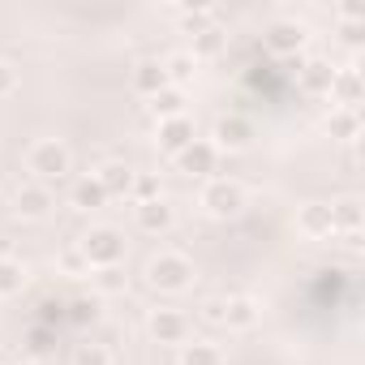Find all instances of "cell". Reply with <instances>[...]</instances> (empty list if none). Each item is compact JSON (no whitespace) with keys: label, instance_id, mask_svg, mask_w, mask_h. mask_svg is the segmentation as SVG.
<instances>
[{"label":"cell","instance_id":"1","mask_svg":"<svg viewBox=\"0 0 365 365\" xmlns=\"http://www.w3.org/2000/svg\"><path fill=\"white\" fill-rule=\"evenodd\" d=\"M142 275H146V284L155 292H185L194 284V262L180 254V250H159V254L146 258Z\"/></svg>","mask_w":365,"mask_h":365},{"label":"cell","instance_id":"2","mask_svg":"<svg viewBox=\"0 0 365 365\" xmlns=\"http://www.w3.org/2000/svg\"><path fill=\"white\" fill-rule=\"evenodd\" d=\"M26 172H31V180H39V185H52V180H65L73 172V155H69L65 142L39 138V142L26 146Z\"/></svg>","mask_w":365,"mask_h":365},{"label":"cell","instance_id":"3","mask_svg":"<svg viewBox=\"0 0 365 365\" xmlns=\"http://www.w3.org/2000/svg\"><path fill=\"white\" fill-rule=\"evenodd\" d=\"M198 207L215 220H232L245 211V190H241V180H228V176H211L207 185L198 190Z\"/></svg>","mask_w":365,"mask_h":365},{"label":"cell","instance_id":"4","mask_svg":"<svg viewBox=\"0 0 365 365\" xmlns=\"http://www.w3.org/2000/svg\"><path fill=\"white\" fill-rule=\"evenodd\" d=\"M78 250H82V258H86V267L91 271H99V267H120V258H125V237L116 232V228H108V224H99V228H91L82 241H73Z\"/></svg>","mask_w":365,"mask_h":365},{"label":"cell","instance_id":"5","mask_svg":"<svg viewBox=\"0 0 365 365\" xmlns=\"http://www.w3.org/2000/svg\"><path fill=\"white\" fill-rule=\"evenodd\" d=\"M146 335L155 344H190V318L180 314V309H150L146 318Z\"/></svg>","mask_w":365,"mask_h":365},{"label":"cell","instance_id":"6","mask_svg":"<svg viewBox=\"0 0 365 365\" xmlns=\"http://www.w3.org/2000/svg\"><path fill=\"white\" fill-rule=\"evenodd\" d=\"M52 207H56V198H52L48 185H39V180H31V185H22V190L14 194V215H18V220L39 224V220L52 215Z\"/></svg>","mask_w":365,"mask_h":365},{"label":"cell","instance_id":"7","mask_svg":"<svg viewBox=\"0 0 365 365\" xmlns=\"http://www.w3.org/2000/svg\"><path fill=\"white\" fill-rule=\"evenodd\" d=\"M176 168L185 172V176H202V180H211V176H215V168H220V150H215L207 138H194L185 150L176 155Z\"/></svg>","mask_w":365,"mask_h":365},{"label":"cell","instance_id":"8","mask_svg":"<svg viewBox=\"0 0 365 365\" xmlns=\"http://www.w3.org/2000/svg\"><path fill=\"white\" fill-rule=\"evenodd\" d=\"M207 142H211L220 155H224V150H245V146L254 142V129H250V120H245V116H237V112H232V116H220V120H215V129H211V138H207Z\"/></svg>","mask_w":365,"mask_h":365},{"label":"cell","instance_id":"9","mask_svg":"<svg viewBox=\"0 0 365 365\" xmlns=\"http://www.w3.org/2000/svg\"><path fill=\"white\" fill-rule=\"evenodd\" d=\"M159 150L163 155H180V150H185L190 142H194V125H190V116H168V120H159Z\"/></svg>","mask_w":365,"mask_h":365},{"label":"cell","instance_id":"10","mask_svg":"<svg viewBox=\"0 0 365 365\" xmlns=\"http://www.w3.org/2000/svg\"><path fill=\"white\" fill-rule=\"evenodd\" d=\"M176 224V211L168 198H155V202H138V228L150 232V237H163L168 228Z\"/></svg>","mask_w":365,"mask_h":365},{"label":"cell","instance_id":"11","mask_svg":"<svg viewBox=\"0 0 365 365\" xmlns=\"http://www.w3.org/2000/svg\"><path fill=\"white\" fill-rule=\"evenodd\" d=\"M258 322V301L254 297H228L224 301V327L228 331H250Z\"/></svg>","mask_w":365,"mask_h":365},{"label":"cell","instance_id":"12","mask_svg":"<svg viewBox=\"0 0 365 365\" xmlns=\"http://www.w3.org/2000/svg\"><path fill=\"white\" fill-rule=\"evenodd\" d=\"M168 86V73H163V61H142L138 69H133V91L142 95V99H155L159 91Z\"/></svg>","mask_w":365,"mask_h":365},{"label":"cell","instance_id":"13","mask_svg":"<svg viewBox=\"0 0 365 365\" xmlns=\"http://www.w3.org/2000/svg\"><path fill=\"white\" fill-rule=\"evenodd\" d=\"M133 176H138V172H133L129 163H116V159H112V163H103V168L95 172V180L103 185V194H108V198H112V194H129Z\"/></svg>","mask_w":365,"mask_h":365},{"label":"cell","instance_id":"14","mask_svg":"<svg viewBox=\"0 0 365 365\" xmlns=\"http://www.w3.org/2000/svg\"><path fill=\"white\" fill-rule=\"evenodd\" d=\"M297 228L309 237V241H318V237H331L335 232V220H331V207H305L301 215H297Z\"/></svg>","mask_w":365,"mask_h":365},{"label":"cell","instance_id":"15","mask_svg":"<svg viewBox=\"0 0 365 365\" xmlns=\"http://www.w3.org/2000/svg\"><path fill=\"white\" fill-rule=\"evenodd\" d=\"M163 73H168V86L185 91V82H194V73H198V61H194V52H172V56L163 61Z\"/></svg>","mask_w":365,"mask_h":365},{"label":"cell","instance_id":"16","mask_svg":"<svg viewBox=\"0 0 365 365\" xmlns=\"http://www.w3.org/2000/svg\"><path fill=\"white\" fill-rule=\"evenodd\" d=\"M180 365H224V348L211 344V339L180 344Z\"/></svg>","mask_w":365,"mask_h":365},{"label":"cell","instance_id":"17","mask_svg":"<svg viewBox=\"0 0 365 365\" xmlns=\"http://www.w3.org/2000/svg\"><path fill=\"white\" fill-rule=\"evenodd\" d=\"M91 288H95L99 297H120V292L129 288V275H125L120 267H99V271H91Z\"/></svg>","mask_w":365,"mask_h":365},{"label":"cell","instance_id":"18","mask_svg":"<svg viewBox=\"0 0 365 365\" xmlns=\"http://www.w3.org/2000/svg\"><path fill=\"white\" fill-rule=\"evenodd\" d=\"M69 202H73L78 211H95V207L108 202V194H103V185H99L95 176H82L78 185H73V194H69Z\"/></svg>","mask_w":365,"mask_h":365},{"label":"cell","instance_id":"19","mask_svg":"<svg viewBox=\"0 0 365 365\" xmlns=\"http://www.w3.org/2000/svg\"><path fill=\"white\" fill-rule=\"evenodd\" d=\"M26 284V271L14 254H0V297H18Z\"/></svg>","mask_w":365,"mask_h":365},{"label":"cell","instance_id":"20","mask_svg":"<svg viewBox=\"0 0 365 365\" xmlns=\"http://www.w3.org/2000/svg\"><path fill=\"white\" fill-rule=\"evenodd\" d=\"M150 112H155L159 120H168V116H185V91H176V86H163V91L150 99Z\"/></svg>","mask_w":365,"mask_h":365},{"label":"cell","instance_id":"21","mask_svg":"<svg viewBox=\"0 0 365 365\" xmlns=\"http://www.w3.org/2000/svg\"><path fill=\"white\" fill-rule=\"evenodd\" d=\"M301 43H305V31L301 26H288V22L271 26V35H267V48L271 52H297Z\"/></svg>","mask_w":365,"mask_h":365},{"label":"cell","instance_id":"22","mask_svg":"<svg viewBox=\"0 0 365 365\" xmlns=\"http://www.w3.org/2000/svg\"><path fill=\"white\" fill-rule=\"evenodd\" d=\"M73 365H112V348L108 344H78Z\"/></svg>","mask_w":365,"mask_h":365},{"label":"cell","instance_id":"23","mask_svg":"<svg viewBox=\"0 0 365 365\" xmlns=\"http://www.w3.org/2000/svg\"><path fill=\"white\" fill-rule=\"evenodd\" d=\"M129 194H133V202H155V198H163V194H159V180H155L150 172L133 176V185H129Z\"/></svg>","mask_w":365,"mask_h":365},{"label":"cell","instance_id":"24","mask_svg":"<svg viewBox=\"0 0 365 365\" xmlns=\"http://www.w3.org/2000/svg\"><path fill=\"white\" fill-rule=\"evenodd\" d=\"M220 35H224V31H215V26L198 31V35H194V48H190V52H194V61H198V56H215V52H220V43H224Z\"/></svg>","mask_w":365,"mask_h":365},{"label":"cell","instance_id":"25","mask_svg":"<svg viewBox=\"0 0 365 365\" xmlns=\"http://www.w3.org/2000/svg\"><path fill=\"white\" fill-rule=\"evenodd\" d=\"M56 262H61L69 275H91V267H86V258H82V250H78V245H65Z\"/></svg>","mask_w":365,"mask_h":365},{"label":"cell","instance_id":"26","mask_svg":"<svg viewBox=\"0 0 365 365\" xmlns=\"http://www.w3.org/2000/svg\"><path fill=\"white\" fill-rule=\"evenodd\" d=\"M14 91H18V69L9 61H0V99H9Z\"/></svg>","mask_w":365,"mask_h":365},{"label":"cell","instance_id":"27","mask_svg":"<svg viewBox=\"0 0 365 365\" xmlns=\"http://www.w3.org/2000/svg\"><path fill=\"white\" fill-rule=\"evenodd\" d=\"M331 125H335V129H339V133H348V138H352V133H356V112H352V108H348V112H339V116H335V120H331Z\"/></svg>","mask_w":365,"mask_h":365},{"label":"cell","instance_id":"28","mask_svg":"<svg viewBox=\"0 0 365 365\" xmlns=\"http://www.w3.org/2000/svg\"><path fill=\"white\" fill-rule=\"evenodd\" d=\"M202 322L224 327V301H207V305H202Z\"/></svg>","mask_w":365,"mask_h":365}]
</instances>
